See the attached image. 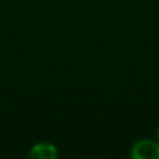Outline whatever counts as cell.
Segmentation results:
<instances>
[{"mask_svg": "<svg viewBox=\"0 0 159 159\" xmlns=\"http://www.w3.org/2000/svg\"><path fill=\"white\" fill-rule=\"evenodd\" d=\"M130 157L133 159H159V143L148 138L135 141L130 149Z\"/></svg>", "mask_w": 159, "mask_h": 159, "instance_id": "obj_1", "label": "cell"}, {"mask_svg": "<svg viewBox=\"0 0 159 159\" xmlns=\"http://www.w3.org/2000/svg\"><path fill=\"white\" fill-rule=\"evenodd\" d=\"M28 157L34 159H57L59 151L55 144L48 143V141H42V143L35 144L30 149Z\"/></svg>", "mask_w": 159, "mask_h": 159, "instance_id": "obj_2", "label": "cell"}, {"mask_svg": "<svg viewBox=\"0 0 159 159\" xmlns=\"http://www.w3.org/2000/svg\"><path fill=\"white\" fill-rule=\"evenodd\" d=\"M155 137H157V141L159 143V126L157 127V130H155Z\"/></svg>", "mask_w": 159, "mask_h": 159, "instance_id": "obj_3", "label": "cell"}]
</instances>
